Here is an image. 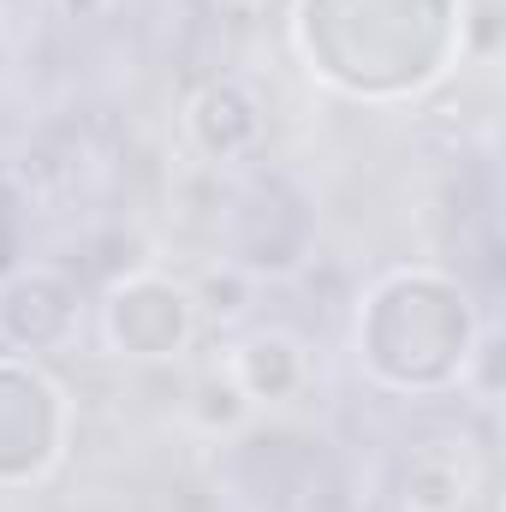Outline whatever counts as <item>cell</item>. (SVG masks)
<instances>
[{"label":"cell","mask_w":506,"mask_h":512,"mask_svg":"<svg viewBox=\"0 0 506 512\" xmlns=\"http://www.w3.org/2000/svg\"><path fill=\"white\" fill-rule=\"evenodd\" d=\"M72 322H78V292L48 274V268H24L6 280L0 292V340L12 352H54L72 340Z\"/></svg>","instance_id":"cell-2"},{"label":"cell","mask_w":506,"mask_h":512,"mask_svg":"<svg viewBox=\"0 0 506 512\" xmlns=\"http://www.w3.org/2000/svg\"><path fill=\"white\" fill-rule=\"evenodd\" d=\"M251 399L239 393V382L227 376V370H209L203 382L191 387V423L203 429V435H239L245 423H251Z\"/></svg>","instance_id":"cell-7"},{"label":"cell","mask_w":506,"mask_h":512,"mask_svg":"<svg viewBox=\"0 0 506 512\" xmlns=\"http://www.w3.org/2000/svg\"><path fill=\"white\" fill-rule=\"evenodd\" d=\"M191 292L161 274H131L102 304V340L120 358H173L191 340Z\"/></svg>","instance_id":"cell-1"},{"label":"cell","mask_w":506,"mask_h":512,"mask_svg":"<svg viewBox=\"0 0 506 512\" xmlns=\"http://www.w3.org/2000/svg\"><path fill=\"white\" fill-rule=\"evenodd\" d=\"M477 477H471V459L453 453V447H423L411 453L405 465V483H399V501L405 512H459L471 501Z\"/></svg>","instance_id":"cell-5"},{"label":"cell","mask_w":506,"mask_h":512,"mask_svg":"<svg viewBox=\"0 0 506 512\" xmlns=\"http://www.w3.org/2000/svg\"><path fill=\"white\" fill-rule=\"evenodd\" d=\"M501 328H483V334H471V346H465V364H459V387L477 399V405H495L501 399Z\"/></svg>","instance_id":"cell-8"},{"label":"cell","mask_w":506,"mask_h":512,"mask_svg":"<svg viewBox=\"0 0 506 512\" xmlns=\"http://www.w3.org/2000/svg\"><path fill=\"white\" fill-rule=\"evenodd\" d=\"M221 370L239 382V393L251 405H280V399H298L304 393V382H310V352L292 334H280V328H251L227 352Z\"/></svg>","instance_id":"cell-4"},{"label":"cell","mask_w":506,"mask_h":512,"mask_svg":"<svg viewBox=\"0 0 506 512\" xmlns=\"http://www.w3.org/2000/svg\"><path fill=\"white\" fill-rule=\"evenodd\" d=\"M191 310L197 316H209V322H221V328H233V322H245V310H251L256 298V274L245 268V262H215V268H203L191 286Z\"/></svg>","instance_id":"cell-6"},{"label":"cell","mask_w":506,"mask_h":512,"mask_svg":"<svg viewBox=\"0 0 506 512\" xmlns=\"http://www.w3.org/2000/svg\"><path fill=\"white\" fill-rule=\"evenodd\" d=\"M221 6H239V12H256V6H268V0H221Z\"/></svg>","instance_id":"cell-10"},{"label":"cell","mask_w":506,"mask_h":512,"mask_svg":"<svg viewBox=\"0 0 506 512\" xmlns=\"http://www.w3.org/2000/svg\"><path fill=\"white\" fill-rule=\"evenodd\" d=\"M185 137L209 155V161H245L256 143H262V108L245 84L233 78H215L191 96L185 108Z\"/></svg>","instance_id":"cell-3"},{"label":"cell","mask_w":506,"mask_h":512,"mask_svg":"<svg viewBox=\"0 0 506 512\" xmlns=\"http://www.w3.org/2000/svg\"><path fill=\"white\" fill-rule=\"evenodd\" d=\"M60 6H66V18H102L114 0H60Z\"/></svg>","instance_id":"cell-9"}]
</instances>
